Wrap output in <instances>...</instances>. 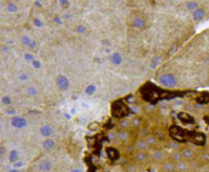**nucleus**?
I'll use <instances>...</instances> for the list:
<instances>
[{
	"instance_id": "nucleus-1",
	"label": "nucleus",
	"mask_w": 209,
	"mask_h": 172,
	"mask_svg": "<svg viewBox=\"0 0 209 172\" xmlns=\"http://www.w3.org/2000/svg\"><path fill=\"white\" fill-rule=\"evenodd\" d=\"M159 82L163 85L167 87H174L177 84V80L173 75L166 74L163 75L159 78Z\"/></svg>"
},
{
	"instance_id": "nucleus-2",
	"label": "nucleus",
	"mask_w": 209,
	"mask_h": 172,
	"mask_svg": "<svg viewBox=\"0 0 209 172\" xmlns=\"http://www.w3.org/2000/svg\"><path fill=\"white\" fill-rule=\"evenodd\" d=\"M56 84L61 91H66L69 86V80L64 75H59L56 79Z\"/></svg>"
},
{
	"instance_id": "nucleus-3",
	"label": "nucleus",
	"mask_w": 209,
	"mask_h": 172,
	"mask_svg": "<svg viewBox=\"0 0 209 172\" xmlns=\"http://www.w3.org/2000/svg\"><path fill=\"white\" fill-rule=\"evenodd\" d=\"M12 126L17 128H23L27 125V120L26 119L21 117H15L12 119Z\"/></svg>"
},
{
	"instance_id": "nucleus-4",
	"label": "nucleus",
	"mask_w": 209,
	"mask_h": 172,
	"mask_svg": "<svg viewBox=\"0 0 209 172\" xmlns=\"http://www.w3.org/2000/svg\"><path fill=\"white\" fill-rule=\"evenodd\" d=\"M190 138L193 142L197 145H203L205 143V135L203 133H193L190 135Z\"/></svg>"
},
{
	"instance_id": "nucleus-5",
	"label": "nucleus",
	"mask_w": 209,
	"mask_h": 172,
	"mask_svg": "<svg viewBox=\"0 0 209 172\" xmlns=\"http://www.w3.org/2000/svg\"><path fill=\"white\" fill-rule=\"evenodd\" d=\"M40 170L42 171H50L52 168V164L51 161L48 160H44L40 162L38 165Z\"/></svg>"
},
{
	"instance_id": "nucleus-6",
	"label": "nucleus",
	"mask_w": 209,
	"mask_h": 172,
	"mask_svg": "<svg viewBox=\"0 0 209 172\" xmlns=\"http://www.w3.org/2000/svg\"><path fill=\"white\" fill-rule=\"evenodd\" d=\"M179 118L184 123L187 124H193L194 122V119L186 113H180L179 114Z\"/></svg>"
},
{
	"instance_id": "nucleus-7",
	"label": "nucleus",
	"mask_w": 209,
	"mask_h": 172,
	"mask_svg": "<svg viewBox=\"0 0 209 172\" xmlns=\"http://www.w3.org/2000/svg\"><path fill=\"white\" fill-rule=\"evenodd\" d=\"M40 133L44 137H48L51 135L52 133V129L51 126L44 125L40 128Z\"/></svg>"
},
{
	"instance_id": "nucleus-8",
	"label": "nucleus",
	"mask_w": 209,
	"mask_h": 172,
	"mask_svg": "<svg viewBox=\"0 0 209 172\" xmlns=\"http://www.w3.org/2000/svg\"><path fill=\"white\" fill-rule=\"evenodd\" d=\"M43 147L47 150H51L55 147V142L51 139H47L43 143Z\"/></svg>"
},
{
	"instance_id": "nucleus-9",
	"label": "nucleus",
	"mask_w": 209,
	"mask_h": 172,
	"mask_svg": "<svg viewBox=\"0 0 209 172\" xmlns=\"http://www.w3.org/2000/svg\"><path fill=\"white\" fill-rule=\"evenodd\" d=\"M110 61L114 64H120L122 63V57L119 53H114L111 55Z\"/></svg>"
},
{
	"instance_id": "nucleus-10",
	"label": "nucleus",
	"mask_w": 209,
	"mask_h": 172,
	"mask_svg": "<svg viewBox=\"0 0 209 172\" xmlns=\"http://www.w3.org/2000/svg\"><path fill=\"white\" fill-rule=\"evenodd\" d=\"M182 154L183 158L187 160H191L193 158V152L189 149H184L182 151Z\"/></svg>"
},
{
	"instance_id": "nucleus-11",
	"label": "nucleus",
	"mask_w": 209,
	"mask_h": 172,
	"mask_svg": "<svg viewBox=\"0 0 209 172\" xmlns=\"http://www.w3.org/2000/svg\"><path fill=\"white\" fill-rule=\"evenodd\" d=\"M187 168H188V166H187V164L186 163H184V162H183L182 161L176 163L175 168H177V170L179 171H187Z\"/></svg>"
},
{
	"instance_id": "nucleus-12",
	"label": "nucleus",
	"mask_w": 209,
	"mask_h": 172,
	"mask_svg": "<svg viewBox=\"0 0 209 172\" xmlns=\"http://www.w3.org/2000/svg\"><path fill=\"white\" fill-rule=\"evenodd\" d=\"M10 161L12 163H15L19 159V153L16 150H13L10 153L9 156Z\"/></svg>"
},
{
	"instance_id": "nucleus-13",
	"label": "nucleus",
	"mask_w": 209,
	"mask_h": 172,
	"mask_svg": "<svg viewBox=\"0 0 209 172\" xmlns=\"http://www.w3.org/2000/svg\"><path fill=\"white\" fill-rule=\"evenodd\" d=\"M171 157H172L173 160L175 161L176 163L182 161L183 159V156L182 154V152H180L179 151H175L174 152H173L172 155H171Z\"/></svg>"
},
{
	"instance_id": "nucleus-14",
	"label": "nucleus",
	"mask_w": 209,
	"mask_h": 172,
	"mask_svg": "<svg viewBox=\"0 0 209 172\" xmlns=\"http://www.w3.org/2000/svg\"><path fill=\"white\" fill-rule=\"evenodd\" d=\"M163 168L167 172H174L175 168V166L170 162H167L164 164Z\"/></svg>"
},
{
	"instance_id": "nucleus-15",
	"label": "nucleus",
	"mask_w": 209,
	"mask_h": 172,
	"mask_svg": "<svg viewBox=\"0 0 209 172\" xmlns=\"http://www.w3.org/2000/svg\"><path fill=\"white\" fill-rule=\"evenodd\" d=\"M198 102L200 103H207L209 102V94H204L200 96L196 99Z\"/></svg>"
},
{
	"instance_id": "nucleus-16",
	"label": "nucleus",
	"mask_w": 209,
	"mask_h": 172,
	"mask_svg": "<svg viewBox=\"0 0 209 172\" xmlns=\"http://www.w3.org/2000/svg\"><path fill=\"white\" fill-rule=\"evenodd\" d=\"M203 15H204V12L202 10L198 9L194 13V19L196 21H199L203 18Z\"/></svg>"
},
{
	"instance_id": "nucleus-17",
	"label": "nucleus",
	"mask_w": 209,
	"mask_h": 172,
	"mask_svg": "<svg viewBox=\"0 0 209 172\" xmlns=\"http://www.w3.org/2000/svg\"><path fill=\"white\" fill-rule=\"evenodd\" d=\"M152 157L156 161H161L164 158V155L160 151H155L152 154Z\"/></svg>"
},
{
	"instance_id": "nucleus-18",
	"label": "nucleus",
	"mask_w": 209,
	"mask_h": 172,
	"mask_svg": "<svg viewBox=\"0 0 209 172\" xmlns=\"http://www.w3.org/2000/svg\"><path fill=\"white\" fill-rule=\"evenodd\" d=\"M137 147L140 149V150H145L148 147V144L146 142V141L144 140H140L137 143Z\"/></svg>"
},
{
	"instance_id": "nucleus-19",
	"label": "nucleus",
	"mask_w": 209,
	"mask_h": 172,
	"mask_svg": "<svg viewBox=\"0 0 209 172\" xmlns=\"http://www.w3.org/2000/svg\"><path fill=\"white\" fill-rule=\"evenodd\" d=\"M136 158L139 161H144L147 159V155H146L144 152H138L136 155Z\"/></svg>"
},
{
	"instance_id": "nucleus-20",
	"label": "nucleus",
	"mask_w": 209,
	"mask_h": 172,
	"mask_svg": "<svg viewBox=\"0 0 209 172\" xmlns=\"http://www.w3.org/2000/svg\"><path fill=\"white\" fill-rule=\"evenodd\" d=\"M134 24L137 28H142L144 26V22L141 19L137 18L134 20Z\"/></svg>"
},
{
	"instance_id": "nucleus-21",
	"label": "nucleus",
	"mask_w": 209,
	"mask_h": 172,
	"mask_svg": "<svg viewBox=\"0 0 209 172\" xmlns=\"http://www.w3.org/2000/svg\"><path fill=\"white\" fill-rule=\"evenodd\" d=\"M96 91V87L93 85H90L85 89V93L89 95H91Z\"/></svg>"
},
{
	"instance_id": "nucleus-22",
	"label": "nucleus",
	"mask_w": 209,
	"mask_h": 172,
	"mask_svg": "<svg viewBox=\"0 0 209 172\" xmlns=\"http://www.w3.org/2000/svg\"><path fill=\"white\" fill-rule=\"evenodd\" d=\"M7 9H8V11H10V12H15L17 10V6L15 4L10 3L8 4V6H7Z\"/></svg>"
},
{
	"instance_id": "nucleus-23",
	"label": "nucleus",
	"mask_w": 209,
	"mask_h": 172,
	"mask_svg": "<svg viewBox=\"0 0 209 172\" xmlns=\"http://www.w3.org/2000/svg\"><path fill=\"white\" fill-rule=\"evenodd\" d=\"M146 142L147 143L148 145H154L156 143V140L154 137H149L147 138V140H146Z\"/></svg>"
},
{
	"instance_id": "nucleus-24",
	"label": "nucleus",
	"mask_w": 209,
	"mask_h": 172,
	"mask_svg": "<svg viewBox=\"0 0 209 172\" xmlns=\"http://www.w3.org/2000/svg\"><path fill=\"white\" fill-rule=\"evenodd\" d=\"M28 94L31 96H35L37 94V90L34 87H29L27 89Z\"/></svg>"
},
{
	"instance_id": "nucleus-25",
	"label": "nucleus",
	"mask_w": 209,
	"mask_h": 172,
	"mask_svg": "<svg viewBox=\"0 0 209 172\" xmlns=\"http://www.w3.org/2000/svg\"><path fill=\"white\" fill-rule=\"evenodd\" d=\"M22 43L24 44V45H28L30 44V43L31 42V40H30V38H29V36H28L26 35H24L22 36Z\"/></svg>"
},
{
	"instance_id": "nucleus-26",
	"label": "nucleus",
	"mask_w": 209,
	"mask_h": 172,
	"mask_svg": "<svg viewBox=\"0 0 209 172\" xmlns=\"http://www.w3.org/2000/svg\"><path fill=\"white\" fill-rule=\"evenodd\" d=\"M2 102L5 105H10L12 103V100L8 96H4L2 98Z\"/></svg>"
},
{
	"instance_id": "nucleus-27",
	"label": "nucleus",
	"mask_w": 209,
	"mask_h": 172,
	"mask_svg": "<svg viewBox=\"0 0 209 172\" xmlns=\"http://www.w3.org/2000/svg\"><path fill=\"white\" fill-rule=\"evenodd\" d=\"M127 137H128V135H127V133H126V132H121V133H119V138L121 140H125V139L127 138Z\"/></svg>"
},
{
	"instance_id": "nucleus-28",
	"label": "nucleus",
	"mask_w": 209,
	"mask_h": 172,
	"mask_svg": "<svg viewBox=\"0 0 209 172\" xmlns=\"http://www.w3.org/2000/svg\"><path fill=\"white\" fill-rule=\"evenodd\" d=\"M33 65L35 68H39L41 66V63L38 60H33Z\"/></svg>"
},
{
	"instance_id": "nucleus-29",
	"label": "nucleus",
	"mask_w": 209,
	"mask_h": 172,
	"mask_svg": "<svg viewBox=\"0 0 209 172\" xmlns=\"http://www.w3.org/2000/svg\"><path fill=\"white\" fill-rule=\"evenodd\" d=\"M61 2V5L64 7V8H67L69 6V1H66V0H62V1H60Z\"/></svg>"
},
{
	"instance_id": "nucleus-30",
	"label": "nucleus",
	"mask_w": 209,
	"mask_h": 172,
	"mask_svg": "<svg viewBox=\"0 0 209 172\" xmlns=\"http://www.w3.org/2000/svg\"><path fill=\"white\" fill-rule=\"evenodd\" d=\"M34 23H35V25L38 27H41V26H42V22H41L40 20L38 19H35V20H34Z\"/></svg>"
},
{
	"instance_id": "nucleus-31",
	"label": "nucleus",
	"mask_w": 209,
	"mask_h": 172,
	"mask_svg": "<svg viewBox=\"0 0 209 172\" xmlns=\"http://www.w3.org/2000/svg\"><path fill=\"white\" fill-rule=\"evenodd\" d=\"M5 113H7V114H8L9 115H14L15 114V110H14V109L9 108V109H7V110H5Z\"/></svg>"
},
{
	"instance_id": "nucleus-32",
	"label": "nucleus",
	"mask_w": 209,
	"mask_h": 172,
	"mask_svg": "<svg viewBox=\"0 0 209 172\" xmlns=\"http://www.w3.org/2000/svg\"><path fill=\"white\" fill-rule=\"evenodd\" d=\"M25 59H26L28 60V61H30V60H33L34 57L31 54H28H28H25Z\"/></svg>"
},
{
	"instance_id": "nucleus-33",
	"label": "nucleus",
	"mask_w": 209,
	"mask_h": 172,
	"mask_svg": "<svg viewBox=\"0 0 209 172\" xmlns=\"http://www.w3.org/2000/svg\"><path fill=\"white\" fill-rule=\"evenodd\" d=\"M19 78H20V79L22 80H26L28 78V74H26V73H22L21 75V76H20Z\"/></svg>"
},
{
	"instance_id": "nucleus-34",
	"label": "nucleus",
	"mask_w": 209,
	"mask_h": 172,
	"mask_svg": "<svg viewBox=\"0 0 209 172\" xmlns=\"http://www.w3.org/2000/svg\"><path fill=\"white\" fill-rule=\"evenodd\" d=\"M77 31H78L79 33H83L85 32V28H84V26H78V28H77Z\"/></svg>"
},
{
	"instance_id": "nucleus-35",
	"label": "nucleus",
	"mask_w": 209,
	"mask_h": 172,
	"mask_svg": "<svg viewBox=\"0 0 209 172\" xmlns=\"http://www.w3.org/2000/svg\"><path fill=\"white\" fill-rule=\"evenodd\" d=\"M196 5H197L196 3H191L188 4L187 7H188V8H189V9H193V8H196Z\"/></svg>"
},
{
	"instance_id": "nucleus-36",
	"label": "nucleus",
	"mask_w": 209,
	"mask_h": 172,
	"mask_svg": "<svg viewBox=\"0 0 209 172\" xmlns=\"http://www.w3.org/2000/svg\"><path fill=\"white\" fill-rule=\"evenodd\" d=\"M129 125V122L127 120H123V121L121 122V126H122V127H128Z\"/></svg>"
},
{
	"instance_id": "nucleus-37",
	"label": "nucleus",
	"mask_w": 209,
	"mask_h": 172,
	"mask_svg": "<svg viewBox=\"0 0 209 172\" xmlns=\"http://www.w3.org/2000/svg\"><path fill=\"white\" fill-rule=\"evenodd\" d=\"M36 46V42L35 41H31V42L30 43V44L29 45V47L31 48H35Z\"/></svg>"
},
{
	"instance_id": "nucleus-38",
	"label": "nucleus",
	"mask_w": 209,
	"mask_h": 172,
	"mask_svg": "<svg viewBox=\"0 0 209 172\" xmlns=\"http://www.w3.org/2000/svg\"><path fill=\"white\" fill-rule=\"evenodd\" d=\"M171 147H172L173 149H178V148H179V145H178V143H177L173 142V143H171Z\"/></svg>"
},
{
	"instance_id": "nucleus-39",
	"label": "nucleus",
	"mask_w": 209,
	"mask_h": 172,
	"mask_svg": "<svg viewBox=\"0 0 209 172\" xmlns=\"http://www.w3.org/2000/svg\"><path fill=\"white\" fill-rule=\"evenodd\" d=\"M203 159L207 161H209V154H205L203 155Z\"/></svg>"
},
{
	"instance_id": "nucleus-40",
	"label": "nucleus",
	"mask_w": 209,
	"mask_h": 172,
	"mask_svg": "<svg viewBox=\"0 0 209 172\" xmlns=\"http://www.w3.org/2000/svg\"><path fill=\"white\" fill-rule=\"evenodd\" d=\"M22 166V163L21 162H16L15 164H14V166L15 167H21Z\"/></svg>"
},
{
	"instance_id": "nucleus-41",
	"label": "nucleus",
	"mask_w": 209,
	"mask_h": 172,
	"mask_svg": "<svg viewBox=\"0 0 209 172\" xmlns=\"http://www.w3.org/2000/svg\"><path fill=\"white\" fill-rule=\"evenodd\" d=\"M135 170H136V168H135V166H130V168H129V170H130L131 172L134 171H135Z\"/></svg>"
},
{
	"instance_id": "nucleus-42",
	"label": "nucleus",
	"mask_w": 209,
	"mask_h": 172,
	"mask_svg": "<svg viewBox=\"0 0 209 172\" xmlns=\"http://www.w3.org/2000/svg\"><path fill=\"white\" fill-rule=\"evenodd\" d=\"M133 122V124L135 126H138V124H139V120H138V119H134Z\"/></svg>"
},
{
	"instance_id": "nucleus-43",
	"label": "nucleus",
	"mask_w": 209,
	"mask_h": 172,
	"mask_svg": "<svg viewBox=\"0 0 209 172\" xmlns=\"http://www.w3.org/2000/svg\"><path fill=\"white\" fill-rule=\"evenodd\" d=\"M55 21H56V22H58V23H59V24H61V19H60V18H59V17H57L56 18Z\"/></svg>"
},
{
	"instance_id": "nucleus-44",
	"label": "nucleus",
	"mask_w": 209,
	"mask_h": 172,
	"mask_svg": "<svg viewBox=\"0 0 209 172\" xmlns=\"http://www.w3.org/2000/svg\"><path fill=\"white\" fill-rule=\"evenodd\" d=\"M71 172H81V171L80 170H78V169H74Z\"/></svg>"
},
{
	"instance_id": "nucleus-45",
	"label": "nucleus",
	"mask_w": 209,
	"mask_h": 172,
	"mask_svg": "<svg viewBox=\"0 0 209 172\" xmlns=\"http://www.w3.org/2000/svg\"><path fill=\"white\" fill-rule=\"evenodd\" d=\"M0 151H1V154L2 155L4 153V151H5V149H4V148L3 147H1V150H0Z\"/></svg>"
},
{
	"instance_id": "nucleus-46",
	"label": "nucleus",
	"mask_w": 209,
	"mask_h": 172,
	"mask_svg": "<svg viewBox=\"0 0 209 172\" xmlns=\"http://www.w3.org/2000/svg\"><path fill=\"white\" fill-rule=\"evenodd\" d=\"M205 121L209 124V117H206L205 119Z\"/></svg>"
},
{
	"instance_id": "nucleus-47",
	"label": "nucleus",
	"mask_w": 209,
	"mask_h": 172,
	"mask_svg": "<svg viewBox=\"0 0 209 172\" xmlns=\"http://www.w3.org/2000/svg\"><path fill=\"white\" fill-rule=\"evenodd\" d=\"M9 172H20V171H19V170H15V169H14V170H10V171Z\"/></svg>"
},
{
	"instance_id": "nucleus-48",
	"label": "nucleus",
	"mask_w": 209,
	"mask_h": 172,
	"mask_svg": "<svg viewBox=\"0 0 209 172\" xmlns=\"http://www.w3.org/2000/svg\"><path fill=\"white\" fill-rule=\"evenodd\" d=\"M208 143H209V140H208Z\"/></svg>"
}]
</instances>
